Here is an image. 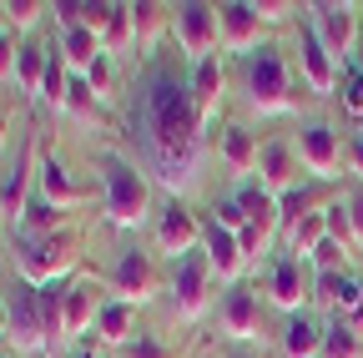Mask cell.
<instances>
[{
	"label": "cell",
	"instance_id": "1",
	"mask_svg": "<svg viewBox=\"0 0 363 358\" xmlns=\"http://www.w3.org/2000/svg\"><path fill=\"white\" fill-rule=\"evenodd\" d=\"M131 142L142 157V172L167 197H187L202 182L207 131L192 101V81L172 61L152 56L142 81L131 86Z\"/></svg>",
	"mask_w": 363,
	"mask_h": 358
},
{
	"label": "cell",
	"instance_id": "2",
	"mask_svg": "<svg viewBox=\"0 0 363 358\" xmlns=\"http://www.w3.org/2000/svg\"><path fill=\"white\" fill-rule=\"evenodd\" d=\"M96 182H101V222L116 233H142L157 217V192L152 177L136 167V157L101 147L96 152Z\"/></svg>",
	"mask_w": 363,
	"mask_h": 358
},
{
	"label": "cell",
	"instance_id": "3",
	"mask_svg": "<svg viewBox=\"0 0 363 358\" xmlns=\"http://www.w3.org/2000/svg\"><path fill=\"white\" fill-rule=\"evenodd\" d=\"M242 101L257 116H288L298 106L293 71H288V56L278 40H262L252 56H242Z\"/></svg>",
	"mask_w": 363,
	"mask_h": 358
},
{
	"label": "cell",
	"instance_id": "4",
	"mask_svg": "<svg viewBox=\"0 0 363 358\" xmlns=\"http://www.w3.org/2000/svg\"><path fill=\"white\" fill-rule=\"evenodd\" d=\"M11 252H16V273H21L30 288H45V283H56V278L81 273V237H76L71 228L45 233V237L11 233Z\"/></svg>",
	"mask_w": 363,
	"mask_h": 358
},
{
	"label": "cell",
	"instance_id": "5",
	"mask_svg": "<svg viewBox=\"0 0 363 358\" xmlns=\"http://www.w3.org/2000/svg\"><path fill=\"white\" fill-rule=\"evenodd\" d=\"M172 40L187 66L217 56L222 46V21H217V6H207V0H182V6H172Z\"/></svg>",
	"mask_w": 363,
	"mask_h": 358
},
{
	"label": "cell",
	"instance_id": "6",
	"mask_svg": "<svg viewBox=\"0 0 363 358\" xmlns=\"http://www.w3.org/2000/svg\"><path fill=\"white\" fill-rule=\"evenodd\" d=\"M293 152H298V167L313 177V182H338V177L348 172V152L338 142V126L323 121V116H313V121L298 126Z\"/></svg>",
	"mask_w": 363,
	"mask_h": 358
},
{
	"label": "cell",
	"instance_id": "7",
	"mask_svg": "<svg viewBox=\"0 0 363 358\" xmlns=\"http://www.w3.org/2000/svg\"><path fill=\"white\" fill-rule=\"evenodd\" d=\"M293 35H298V46H293V51H298V71H303V86H308L313 96H323V101H328V96H338V81H343V61H338V56H333V51L323 46V35L313 30V21H308V16H298V21H293Z\"/></svg>",
	"mask_w": 363,
	"mask_h": 358
},
{
	"label": "cell",
	"instance_id": "8",
	"mask_svg": "<svg viewBox=\"0 0 363 358\" xmlns=\"http://www.w3.org/2000/svg\"><path fill=\"white\" fill-rule=\"evenodd\" d=\"M207 303H212V262L197 247V252L172 262V308H177L182 323H197L207 313Z\"/></svg>",
	"mask_w": 363,
	"mask_h": 358
},
{
	"label": "cell",
	"instance_id": "9",
	"mask_svg": "<svg viewBox=\"0 0 363 358\" xmlns=\"http://www.w3.org/2000/svg\"><path fill=\"white\" fill-rule=\"evenodd\" d=\"M6 308H11V348H16V353H35V358H51V338H45L40 293H35L26 278H16V283H11Z\"/></svg>",
	"mask_w": 363,
	"mask_h": 358
},
{
	"label": "cell",
	"instance_id": "10",
	"mask_svg": "<svg viewBox=\"0 0 363 358\" xmlns=\"http://www.w3.org/2000/svg\"><path fill=\"white\" fill-rule=\"evenodd\" d=\"M152 242H157V252H167L172 262L187 257V252H197V247H202V222H197V212L182 202V197H162V202H157V217H152Z\"/></svg>",
	"mask_w": 363,
	"mask_h": 358
},
{
	"label": "cell",
	"instance_id": "11",
	"mask_svg": "<svg viewBox=\"0 0 363 358\" xmlns=\"http://www.w3.org/2000/svg\"><path fill=\"white\" fill-rule=\"evenodd\" d=\"M106 288H111V298H121V303H131V308L152 303V298H157L152 257L136 247V242H121L116 257H111V267H106Z\"/></svg>",
	"mask_w": 363,
	"mask_h": 358
},
{
	"label": "cell",
	"instance_id": "12",
	"mask_svg": "<svg viewBox=\"0 0 363 358\" xmlns=\"http://www.w3.org/2000/svg\"><path fill=\"white\" fill-rule=\"evenodd\" d=\"M217 328H222L227 343H238V348L262 338V313H257V288L252 283H233L217 298Z\"/></svg>",
	"mask_w": 363,
	"mask_h": 358
},
{
	"label": "cell",
	"instance_id": "13",
	"mask_svg": "<svg viewBox=\"0 0 363 358\" xmlns=\"http://www.w3.org/2000/svg\"><path fill=\"white\" fill-rule=\"evenodd\" d=\"M303 16L313 21V30L323 35V46L338 61L353 56V46H358V11L353 6H343V0H313V6H303Z\"/></svg>",
	"mask_w": 363,
	"mask_h": 358
},
{
	"label": "cell",
	"instance_id": "14",
	"mask_svg": "<svg viewBox=\"0 0 363 358\" xmlns=\"http://www.w3.org/2000/svg\"><path fill=\"white\" fill-rule=\"evenodd\" d=\"M217 21H222V51L227 56H252L262 40H267V26H262V16H257L252 0H222Z\"/></svg>",
	"mask_w": 363,
	"mask_h": 358
},
{
	"label": "cell",
	"instance_id": "15",
	"mask_svg": "<svg viewBox=\"0 0 363 358\" xmlns=\"http://www.w3.org/2000/svg\"><path fill=\"white\" fill-rule=\"evenodd\" d=\"M101 288L91 283L86 273H76V283H71V293H66V308H61V353L66 348H76V343H86V333H96V313H101V303L106 298H96Z\"/></svg>",
	"mask_w": 363,
	"mask_h": 358
},
{
	"label": "cell",
	"instance_id": "16",
	"mask_svg": "<svg viewBox=\"0 0 363 358\" xmlns=\"http://www.w3.org/2000/svg\"><path fill=\"white\" fill-rule=\"evenodd\" d=\"M187 81H192V101H197V116H202V131L207 142L217 137V116H222V96H227V61L222 56H207L197 66H187Z\"/></svg>",
	"mask_w": 363,
	"mask_h": 358
},
{
	"label": "cell",
	"instance_id": "17",
	"mask_svg": "<svg viewBox=\"0 0 363 358\" xmlns=\"http://www.w3.org/2000/svg\"><path fill=\"white\" fill-rule=\"evenodd\" d=\"M308 298H313L308 262H298V257L278 252V257L267 262V303H272V308H283L288 318H293V313H303V308H308Z\"/></svg>",
	"mask_w": 363,
	"mask_h": 358
},
{
	"label": "cell",
	"instance_id": "18",
	"mask_svg": "<svg viewBox=\"0 0 363 358\" xmlns=\"http://www.w3.org/2000/svg\"><path fill=\"white\" fill-rule=\"evenodd\" d=\"M30 192H35V137H26V142H21V152H16V162L0 172V217H6L11 228L21 222V212H26Z\"/></svg>",
	"mask_w": 363,
	"mask_h": 358
},
{
	"label": "cell",
	"instance_id": "19",
	"mask_svg": "<svg viewBox=\"0 0 363 358\" xmlns=\"http://www.w3.org/2000/svg\"><path fill=\"white\" fill-rule=\"evenodd\" d=\"M202 252H207V262H212V278L217 283H242V273H247V257H242V242H238V233H227V228H217V222L207 217L202 222Z\"/></svg>",
	"mask_w": 363,
	"mask_h": 358
},
{
	"label": "cell",
	"instance_id": "20",
	"mask_svg": "<svg viewBox=\"0 0 363 358\" xmlns=\"http://www.w3.org/2000/svg\"><path fill=\"white\" fill-rule=\"evenodd\" d=\"M252 177L262 182V192H272V197H283L288 187H298V152H293V142L267 137L257 147V172Z\"/></svg>",
	"mask_w": 363,
	"mask_h": 358
},
{
	"label": "cell",
	"instance_id": "21",
	"mask_svg": "<svg viewBox=\"0 0 363 358\" xmlns=\"http://www.w3.org/2000/svg\"><path fill=\"white\" fill-rule=\"evenodd\" d=\"M313 303L333 308L343 323L363 318V278L348 273V267H343V273H313Z\"/></svg>",
	"mask_w": 363,
	"mask_h": 358
},
{
	"label": "cell",
	"instance_id": "22",
	"mask_svg": "<svg viewBox=\"0 0 363 358\" xmlns=\"http://www.w3.org/2000/svg\"><path fill=\"white\" fill-rule=\"evenodd\" d=\"M35 192L51 207H61V212H71V207L86 202V192L76 187V177H71V167L56 152H35Z\"/></svg>",
	"mask_w": 363,
	"mask_h": 358
},
{
	"label": "cell",
	"instance_id": "23",
	"mask_svg": "<svg viewBox=\"0 0 363 358\" xmlns=\"http://www.w3.org/2000/svg\"><path fill=\"white\" fill-rule=\"evenodd\" d=\"M212 142H217V157H222V167L233 172L238 182L257 172V142H252V131H247L242 121H222V131H217Z\"/></svg>",
	"mask_w": 363,
	"mask_h": 358
},
{
	"label": "cell",
	"instance_id": "24",
	"mask_svg": "<svg viewBox=\"0 0 363 358\" xmlns=\"http://www.w3.org/2000/svg\"><path fill=\"white\" fill-rule=\"evenodd\" d=\"M323 333L328 323H318V313H293V318L283 323V353L288 358H318V348H323Z\"/></svg>",
	"mask_w": 363,
	"mask_h": 358
},
{
	"label": "cell",
	"instance_id": "25",
	"mask_svg": "<svg viewBox=\"0 0 363 358\" xmlns=\"http://www.w3.org/2000/svg\"><path fill=\"white\" fill-rule=\"evenodd\" d=\"M56 40H61V56H66V66H71V76H86L91 66H96L106 51H101V35L91 30V26H71V30H56Z\"/></svg>",
	"mask_w": 363,
	"mask_h": 358
},
{
	"label": "cell",
	"instance_id": "26",
	"mask_svg": "<svg viewBox=\"0 0 363 358\" xmlns=\"http://www.w3.org/2000/svg\"><path fill=\"white\" fill-rule=\"evenodd\" d=\"M45 66H51V40L26 35V40H21V61H16V86H21V96H35V101H40Z\"/></svg>",
	"mask_w": 363,
	"mask_h": 358
},
{
	"label": "cell",
	"instance_id": "27",
	"mask_svg": "<svg viewBox=\"0 0 363 358\" xmlns=\"http://www.w3.org/2000/svg\"><path fill=\"white\" fill-rule=\"evenodd\" d=\"M323 237H328V207H318V212L298 217L293 228L283 233V252H288V257H298V262H308L318 247H323Z\"/></svg>",
	"mask_w": 363,
	"mask_h": 358
},
{
	"label": "cell",
	"instance_id": "28",
	"mask_svg": "<svg viewBox=\"0 0 363 358\" xmlns=\"http://www.w3.org/2000/svg\"><path fill=\"white\" fill-rule=\"evenodd\" d=\"M162 30H172V6H157V0H142L131 6V46L152 56V46L162 40Z\"/></svg>",
	"mask_w": 363,
	"mask_h": 358
},
{
	"label": "cell",
	"instance_id": "29",
	"mask_svg": "<svg viewBox=\"0 0 363 358\" xmlns=\"http://www.w3.org/2000/svg\"><path fill=\"white\" fill-rule=\"evenodd\" d=\"M131 323H136V308H131V303H121V298H106V303H101V313H96V338L116 353V348L131 338Z\"/></svg>",
	"mask_w": 363,
	"mask_h": 358
},
{
	"label": "cell",
	"instance_id": "30",
	"mask_svg": "<svg viewBox=\"0 0 363 358\" xmlns=\"http://www.w3.org/2000/svg\"><path fill=\"white\" fill-rule=\"evenodd\" d=\"M61 116H71V121H81V126H96V121H101V96L91 91V81H86V76H71Z\"/></svg>",
	"mask_w": 363,
	"mask_h": 358
},
{
	"label": "cell",
	"instance_id": "31",
	"mask_svg": "<svg viewBox=\"0 0 363 358\" xmlns=\"http://www.w3.org/2000/svg\"><path fill=\"white\" fill-rule=\"evenodd\" d=\"M318 358H363V333H358L353 323L333 318L328 333H323V348H318Z\"/></svg>",
	"mask_w": 363,
	"mask_h": 358
},
{
	"label": "cell",
	"instance_id": "32",
	"mask_svg": "<svg viewBox=\"0 0 363 358\" xmlns=\"http://www.w3.org/2000/svg\"><path fill=\"white\" fill-rule=\"evenodd\" d=\"M318 187H323V182H298V187H288V192L278 197V217H283V233L293 228L298 217L318 212Z\"/></svg>",
	"mask_w": 363,
	"mask_h": 358
},
{
	"label": "cell",
	"instance_id": "33",
	"mask_svg": "<svg viewBox=\"0 0 363 358\" xmlns=\"http://www.w3.org/2000/svg\"><path fill=\"white\" fill-rule=\"evenodd\" d=\"M45 11H51L45 0H6V6H0V21H6L16 35H30L45 21Z\"/></svg>",
	"mask_w": 363,
	"mask_h": 358
},
{
	"label": "cell",
	"instance_id": "34",
	"mask_svg": "<svg viewBox=\"0 0 363 358\" xmlns=\"http://www.w3.org/2000/svg\"><path fill=\"white\" fill-rule=\"evenodd\" d=\"M126 46H131V6H126V0H111V21H106V30H101V51L116 56V51H126Z\"/></svg>",
	"mask_w": 363,
	"mask_h": 358
},
{
	"label": "cell",
	"instance_id": "35",
	"mask_svg": "<svg viewBox=\"0 0 363 358\" xmlns=\"http://www.w3.org/2000/svg\"><path fill=\"white\" fill-rule=\"evenodd\" d=\"M116 358H177V348L162 343V338H152V333H131V338L116 348Z\"/></svg>",
	"mask_w": 363,
	"mask_h": 358
},
{
	"label": "cell",
	"instance_id": "36",
	"mask_svg": "<svg viewBox=\"0 0 363 358\" xmlns=\"http://www.w3.org/2000/svg\"><path fill=\"white\" fill-rule=\"evenodd\" d=\"M348 252H353V242H343V237H323V247L308 257V267H313V273H343V257H348Z\"/></svg>",
	"mask_w": 363,
	"mask_h": 358
},
{
	"label": "cell",
	"instance_id": "37",
	"mask_svg": "<svg viewBox=\"0 0 363 358\" xmlns=\"http://www.w3.org/2000/svg\"><path fill=\"white\" fill-rule=\"evenodd\" d=\"M338 96H343V111L348 116H363V71L353 61H343V81H338Z\"/></svg>",
	"mask_w": 363,
	"mask_h": 358
},
{
	"label": "cell",
	"instance_id": "38",
	"mask_svg": "<svg viewBox=\"0 0 363 358\" xmlns=\"http://www.w3.org/2000/svg\"><path fill=\"white\" fill-rule=\"evenodd\" d=\"M21 40L26 35H16L6 21H0V86L6 81H16V61H21Z\"/></svg>",
	"mask_w": 363,
	"mask_h": 358
},
{
	"label": "cell",
	"instance_id": "39",
	"mask_svg": "<svg viewBox=\"0 0 363 358\" xmlns=\"http://www.w3.org/2000/svg\"><path fill=\"white\" fill-rule=\"evenodd\" d=\"M252 6H257L262 26H293V21L303 16V6H298V0H252Z\"/></svg>",
	"mask_w": 363,
	"mask_h": 358
},
{
	"label": "cell",
	"instance_id": "40",
	"mask_svg": "<svg viewBox=\"0 0 363 358\" xmlns=\"http://www.w3.org/2000/svg\"><path fill=\"white\" fill-rule=\"evenodd\" d=\"M343 217H348V237H353V247H363V182H353V192L343 197Z\"/></svg>",
	"mask_w": 363,
	"mask_h": 358
},
{
	"label": "cell",
	"instance_id": "41",
	"mask_svg": "<svg viewBox=\"0 0 363 358\" xmlns=\"http://www.w3.org/2000/svg\"><path fill=\"white\" fill-rule=\"evenodd\" d=\"M86 81H91V91L106 101V96H111V56H101L96 66H91V71H86Z\"/></svg>",
	"mask_w": 363,
	"mask_h": 358
},
{
	"label": "cell",
	"instance_id": "42",
	"mask_svg": "<svg viewBox=\"0 0 363 358\" xmlns=\"http://www.w3.org/2000/svg\"><path fill=\"white\" fill-rule=\"evenodd\" d=\"M348 177L363 182V126L353 131V142H348Z\"/></svg>",
	"mask_w": 363,
	"mask_h": 358
},
{
	"label": "cell",
	"instance_id": "43",
	"mask_svg": "<svg viewBox=\"0 0 363 358\" xmlns=\"http://www.w3.org/2000/svg\"><path fill=\"white\" fill-rule=\"evenodd\" d=\"M0 343H11V308H6V298H0Z\"/></svg>",
	"mask_w": 363,
	"mask_h": 358
},
{
	"label": "cell",
	"instance_id": "44",
	"mask_svg": "<svg viewBox=\"0 0 363 358\" xmlns=\"http://www.w3.org/2000/svg\"><path fill=\"white\" fill-rule=\"evenodd\" d=\"M61 358H101V353H96V348H91V343H76V348H66Z\"/></svg>",
	"mask_w": 363,
	"mask_h": 358
},
{
	"label": "cell",
	"instance_id": "45",
	"mask_svg": "<svg viewBox=\"0 0 363 358\" xmlns=\"http://www.w3.org/2000/svg\"><path fill=\"white\" fill-rule=\"evenodd\" d=\"M222 358H257V353H252V348H238V343H227V348H222Z\"/></svg>",
	"mask_w": 363,
	"mask_h": 358
},
{
	"label": "cell",
	"instance_id": "46",
	"mask_svg": "<svg viewBox=\"0 0 363 358\" xmlns=\"http://www.w3.org/2000/svg\"><path fill=\"white\" fill-rule=\"evenodd\" d=\"M348 61H353V66L363 71V35H358V46H353V56H348Z\"/></svg>",
	"mask_w": 363,
	"mask_h": 358
},
{
	"label": "cell",
	"instance_id": "47",
	"mask_svg": "<svg viewBox=\"0 0 363 358\" xmlns=\"http://www.w3.org/2000/svg\"><path fill=\"white\" fill-rule=\"evenodd\" d=\"M6 131H11V126H6V121H0V152H6Z\"/></svg>",
	"mask_w": 363,
	"mask_h": 358
},
{
	"label": "cell",
	"instance_id": "48",
	"mask_svg": "<svg viewBox=\"0 0 363 358\" xmlns=\"http://www.w3.org/2000/svg\"><path fill=\"white\" fill-rule=\"evenodd\" d=\"M0 358H6V353H0Z\"/></svg>",
	"mask_w": 363,
	"mask_h": 358
}]
</instances>
